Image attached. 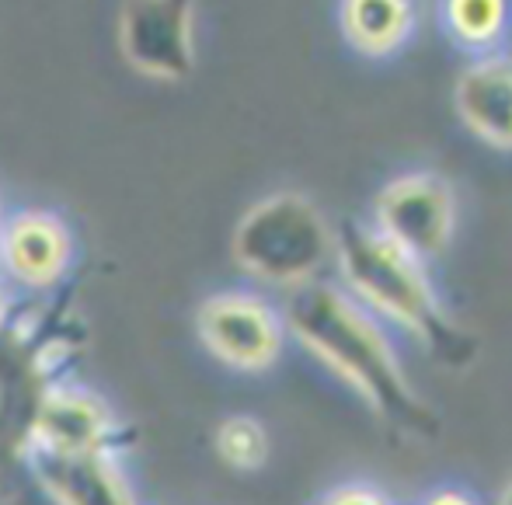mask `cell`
Listing matches in <instances>:
<instances>
[{
    "instance_id": "6da1fadb",
    "label": "cell",
    "mask_w": 512,
    "mask_h": 505,
    "mask_svg": "<svg viewBox=\"0 0 512 505\" xmlns=\"http://www.w3.org/2000/svg\"><path fill=\"white\" fill-rule=\"evenodd\" d=\"M286 335L328 370L387 432L408 443H436L439 408L408 377L394 335L335 283L317 279L283 300Z\"/></svg>"
},
{
    "instance_id": "7a4b0ae2",
    "label": "cell",
    "mask_w": 512,
    "mask_h": 505,
    "mask_svg": "<svg viewBox=\"0 0 512 505\" xmlns=\"http://www.w3.org/2000/svg\"><path fill=\"white\" fill-rule=\"evenodd\" d=\"M338 279L356 303H363L387 331L408 335L432 363L464 373L478 359V338L453 317L429 276V265L415 262L377 234L366 220H345L335 230Z\"/></svg>"
},
{
    "instance_id": "3957f363",
    "label": "cell",
    "mask_w": 512,
    "mask_h": 505,
    "mask_svg": "<svg viewBox=\"0 0 512 505\" xmlns=\"http://www.w3.org/2000/svg\"><path fill=\"white\" fill-rule=\"evenodd\" d=\"M230 255L248 279L293 293L324 279L335 262V227L314 199L272 192L237 220Z\"/></svg>"
},
{
    "instance_id": "277c9868",
    "label": "cell",
    "mask_w": 512,
    "mask_h": 505,
    "mask_svg": "<svg viewBox=\"0 0 512 505\" xmlns=\"http://www.w3.org/2000/svg\"><path fill=\"white\" fill-rule=\"evenodd\" d=\"M366 223L415 262L432 265L457 234V192L436 171H405L377 192Z\"/></svg>"
},
{
    "instance_id": "5b68a950",
    "label": "cell",
    "mask_w": 512,
    "mask_h": 505,
    "mask_svg": "<svg viewBox=\"0 0 512 505\" xmlns=\"http://www.w3.org/2000/svg\"><path fill=\"white\" fill-rule=\"evenodd\" d=\"M196 335L209 356L234 373L272 370L290 342L283 310L255 290H223L206 297L196 314Z\"/></svg>"
},
{
    "instance_id": "8992f818",
    "label": "cell",
    "mask_w": 512,
    "mask_h": 505,
    "mask_svg": "<svg viewBox=\"0 0 512 505\" xmlns=\"http://www.w3.org/2000/svg\"><path fill=\"white\" fill-rule=\"evenodd\" d=\"M115 35L136 74L185 81L196 70V0H126Z\"/></svg>"
},
{
    "instance_id": "52a82bcc",
    "label": "cell",
    "mask_w": 512,
    "mask_h": 505,
    "mask_svg": "<svg viewBox=\"0 0 512 505\" xmlns=\"http://www.w3.org/2000/svg\"><path fill=\"white\" fill-rule=\"evenodd\" d=\"M28 467L53 505H140L112 450H28Z\"/></svg>"
},
{
    "instance_id": "ba28073f",
    "label": "cell",
    "mask_w": 512,
    "mask_h": 505,
    "mask_svg": "<svg viewBox=\"0 0 512 505\" xmlns=\"http://www.w3.org/2000/svg\"><path fill=\"white\" fill-rule=\"evenodd\" d=\"M74 237L56 213L21 209L0 227V272L25 290H49L70 272Z\"/></svg>"
},
{
    "instance_id": "9c48e42d",
    "label": "cell",
    "mask_w": 512,
    "mask_h": 505,
    "mask_svg": "<svg viewBox=\"0 0 512 505\" xmlns=\"http://www.w3.org/2000/svg\"><path fill=\"white\" fill-rule=\"evenodd\" d=\"M453 108L474 140L512 150V53L502 49L467 63L453 88Z\"/></svg>"
},
{
    "instance_id": "30bf717a",
    "label": "cell",
    "mask_w": 512,
    "mask_h": 505,
    "mask_svg": "<svg viewBox=\"0 0 512 505\" xmlns=\"http://www.w3.org/2000/svg\"><path fill=\"white\" fill-rule=\"evenodd\" d=\"M112 411L91 391L81 387H56L53 394H46V401L39 404V415L32 425V446L42 450H112Z\"/></svg>"
},
{
    "instance_id": "8fae6325",
    "label": "cell",
    "mask_w": 512,
    "mask_h": 505,
    "mask_svg": "<svg viewBox=\"0 0 512 505\" xmlns=\"http://www.w3.org/2000/svg\"><path fill=\"white\" fill-rule=\"evenodd\" d=\"M415 0H338V25L352 53L387 60L415 35Z\"/></svg>"
},
{
    "instance_id": "7c38bea8",
    "label": "cell",
    "mask_w": 512,
    "mask_h": 505,
    "mask_svg": "<svg viewBox=\"0 0 512 505\" xmlns=\"http://www.w3.org/2000/svg\"><path fill=\"white\" fill-rule=\"evenodd\" d=\"M439 25L471 60L502 53L512 35V0H439Z\"/></svg>"
},
{
    "instance_id": "4fadbf2b",
    "label": "cell",
    "mask_w": 512,
    "mask_h": 505,
    "mask_svg": "<svg viewBox=\"0 0 512 505\" xmlns=\"http://www.w3.org/2000/svg\"><path fill=\"white\" fill-rule=\"evenodd\" d=\"M213 450L230 471L237 474H255L269 464L272 439L269 429L262 425V418L255 415H227L213 432Z\"/></svg>"
},
{
    "instance_id": "5bb4252c",
    "label": "cell",
    "mask_w": 512,
    "mask_h": 505,
    "mask_svg": "<svg viewBox=\"0 0 512 505\" xmlns=\"http://www.w3.org/2000/svg\"><path fill=\"white\" fill-rule=\"evenodd\" d=\"M317 505H394V499L370 481H342V485L328 488Z\"/></svg>"
},
{
    "instance_id": "9a60e30c",
    "label": "cell",
    "mask_w": 512,
    "mask_h": 505,
    "mask_svg": "<svg viewBox=\"0 0 512 505\" xmlns=\"http://www.w3.org/2000/svg\"><path fill=\"white\" fill-rule=\"evenodd\" d=\"M415 505H485V502L464 485H436V488H429Z\"/></svg>"
},
{
    "instance_id": "2e32d148",
    "label": "cell",
    "mask_w": 512,
    "mask_h": 505,
    "mask_svg": "<svg viewBox=\"0 0 512 505\" xmlns=\"http://www.w3.org/2000/svg\"><path fill=\"white\" fill-rule=\"evenodd\" d=\"M7 314H11V297H7V286L0 283V331H4V324H7Z\"/></svg>"
},
{
    "instance_id": "e0dca14e",
    "label": "cell",
    "mask_w": 512,
    "mask_h": 505,
    "mask_svg": "<svg viewBox=\"0 0 512 505\" xmlns=\"http://www.w3.org/2000/svg\"><path fill=\"white\" fill-rule=\"evenodd\" d=\"M499 505H512V485L506 488V495H502V499H499Z\"/></svg>"
},
{
    "instance_id": "ac0fdd59",
    "label": "cell",
    "mask_w": 512,
    "mask_h": 505,
    "mask_svg": "<svg viewBox=\"0 0 512 505\" xmlns=\"http://www.w3.org/2000/svg\"><path fill=\"white\" fill-rule=\"evenodd\" d=\"M0 227H4V213H0Z\"/></svg>"
}]
</instances>
